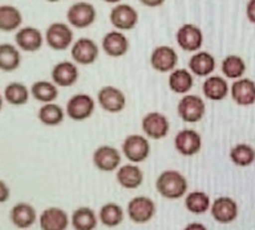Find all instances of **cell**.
I'll return each mask as SVG.
<instances>
[{
  "label": "cell",
  "mask_w": 255,
  "mask_h": 230,
  "mask_svg": "<svg viewBox=\"0 0 255 230\" xmlns=\"http://www.w3.org/2000/svg\"><path fill=\"white\" fill-rule=\"evenodd\" d=\"M179 62V56L172 47L159 46L153 49L150 55V66L153 70L161 74H170L176 69Z\"/></svg>",
  "instance_id": "16"
},
{
  "label": "cell",
  "mask_w": 255,
  "mask_h": 230,
  "mask_svg": "<svg viewBox=\"0 0 255 230\" xmlns=\"http://www.w3.org/2000/svg\"><path fill=\"white\" fill-rule=\"evenodd\" d=\"M141 130L144 136L148 137L149 140L158 141V140L168 136L170 120L165 114L159 113V111H150L142 117Z\"/></svg>",
  "instance_id": "8"
},
{
  "label": "cell",
  "mask_w": 255,
  "mask_h": 230,
  "mask_svg": "<svg viewBox=\"0 0 255 230\" xmlns=\"http://www.w3.org/2000/svg\"><path fill=\"white\" fill-rule=\"evenodd\" d=\"M26 230H27V229H26Z\"/></svg>",
  "instance_id": "44"
},
{
  "label": "cell",
  "mask_w": 255,
  "mask_h": 230,
  "mask_svg": "<svg viewBox=\"0 0 255 230\" xmlns=\"http://www.w3.org/2000/svg\"><path fill=\"white\" fill-rule=\"evenodd\" d=\"M3 104H4V96L0 94V111H1V109H3Z\"/></svg>",
  "instance_id": "42"
},
{
  "label": "cell",
  "mask_w": 255,
  "mask_h": 230,
  "mask_svg": "<svg viewBox=\"0 0 255 230\" xmlns=\"http://www.w3.org/2000/svg\"><path fill=\"white\" fill-rule=\"evenodd\" d=\"M174 146L181 156H194L202 149V136L193 128H183L175 135Z\"/></svg>",
  "instance_id": "11"
},
{
  "label": "cell",
  "mask_w": 255,
  "mask_h": 230,
  "mask_svg": "<svg viewBox=\"0 0 255 230\" xmlns=\"http://www.w3.org/2000/svg\"><path fill=\"white\" fill-rule=\"evenodd\" d=\"M230 96L239 106L248 107L255 104V81L250 78H240L231 84Z\"/></svg>",
  "instance_id": "18"
},
{
  "label": "cell",
  "mask_w": 255,
  "mask_h": 230,
  "mask_svg": "<svg viewBox=\"0 0 255 230\" xmlns=\"http://www.w3.org/2000/svg\"><path fill=\"white\" fill-rule=\"evenodd\" d=\"M210 214L217 223L227 225L239 217V204L231 197H218L211 203Z\"/></svg>",
  "instance_id": "15"
},
{
  "label": "cell",
  "mask_w": 255,
  "mask_h": 230,
  "mask_svg": "<svg viewBox=\"0 0 255 230\" xmlns=\"http://www.w3.org/2000/svg\"><path fill=\"white\" fill-rule=\"evenodd\" d=\"M94 165L101 172H114L121 167L122 154L112 145H100L92 154Z\"/></svg>",
  "instance_id": "14"
},
{
  "label": "cell",
  "mask_w": 255,
  "mask_h": 230,
  "mask_svg": "<svg viewBox=\"0 0 255 230\" xmlns=\"http://www.w3.org/2000/svg\"><path fill=\"white\" fill-rule=\"evenodd\" d=\"M246 17L249 22L255 25V0H249L246 4Z\"/></svg>",
  "instance_id": "38"
},
{
  "label": "cell",
  "mask_w": 255,
  "mask_h": 230,
  "mask_svg": "<svg viewBox=\"0 0 255 230\" xmlns=\"http://www.w3.org/2000/svg\"><path fill=\"white\" fill-rule=\"evenodd\" d=\"M9 217L13 225L22 230L31 228L38 219L35 208L26 202H19L14 204L9 212Z\"/></svg>",
  "instance_id": "26"
},
{
  "label": "cell",
  "mask_w": 255,
  "mask_h": 230,
  "mask_svg": "<svg viewBox=\"0 0 255 230\" xmlns=\"http://www.w3.org/2000/svg\"><path fill=\"white\" fill-rule=\"evenodd\" d=\"M231 85L224 77L210 75L202 83V94L210 101H222L230 94Z\"/></svg>",
  "instance_id": "24"
},
{
  "label": "cell",
  "mask_w": 255,
  "mask_h": 230,
  "mask_svg": "<svg viewBox=\"0 0 255 230\" xmlns=\"http://www.w3.org/2000/svg\"><path fill=\"white\" fill-rule=\"evenodd\" d=\"M70 224L74 230H95L99 225V215L91 207H78L71 214Z\"/></svg>",
  "instance_id": "27"
},
{
  "label": "cell",
  "mask_w": 255,
  "mask_h": 230,
  "mask_svg": "<svg viewBox=\"0 0 255 230\" xmlns=\"http://www.w3.org/2000/svg\"><path fill=\"white\" fill-rule=\"evenodd\" d=\"M178 115L184 123L194 124L202 120L206 114V104L198 94H184L178 102Z\"/></svg>",
  "instance_id": "3"
},
{
  "label": "cell",
  "mask_w": 255,
  "mask_h": 230,
  "mask_svg": "<svg viewBox=\"0 0 255 230\" xmlns=\"http://www.w3.org/2000/svg\"><path fill=\"white\" fill-rule=\"evenodd\" d=\"M103 1H105V3L108 4H114V5H116V4H120L122 0H103Z\"/></svg>",
  "instance_id": "41"
},
{
  "label": "cell",
  "mask_w": 255,
  "mask_h": 230,
  "mask_svg": "<svg viewBox=\"0 0 255 230\" xmlns=\"http://www.w3.org/2000/svg\"><path fill=\"white\" fill-rule=\"evenodd\" d=\"M22 61L18 47L10 43L0 44V70L4 73H12L19 68Z\"/></svg>",
  "instance_id": "28"
},
{
  "label": "cell",
  "mask_w": 255,
  "mask_h": 230,
  "mask_svg": "<svg viewBox=\"0 0 255 230\" xmlns=\"http://www.w3.org/2000/svg\"><path fill=\"white\" fill-rule=\"evenodd\" d=\"M48 3H58V1H61V0H47Z\"/></svg>",
  "instance_id": "43"
},
{
  "label": "cell",
  "mask_w": 255,
  "mask_h": 230,
  "mask_svg": "<svg viewBox=\"0 0 255 230\" xmlns=\"http://www.w3.org/2000/svg\"><path fill=\"white\" fill-rule=\"evenodd\" d=\"M4 100L12 106H23L30 100V89L23 83L12 81L4 88Z\"/></svg>",
  "instance_id": "34"
},
{
  "label": "cell",
  "mask_w": 255,
  "mask_h": 230,
  "mask_svg": "<svg viewBox=\"0 0 255 230\" xmlns=\"http://www.w3.org/2000/svg\"><path fill=\"white\" fill-rule=\"evenodd\" d=\"M65 118H66V111L56 102L43 104L38 110V119L43 126L57 127L64 122Z\"/></svg>",
  "instance_id": "30"
},
{
  "label": "cell",
  "mask_w": 255,
  "mask_h": 230,
  "mask_svg": "<svg viewBox=\"0 0 255 230\" xmlns=\"http://www.w3.org/2000/svg\"><path fill=\"white\" fill-rule=\"evenodd\" d=\"M9 197H10L9 186L5 184V181L0 180V203H5V202H8Z\"/></svg>",
  "instance_id": "37"
},
{
  "label": "cell",
  "mask_w": 255,
  "mask_h": 230,
  "mask_svg": "<svg viewBox=\"0 0 255 230\" xmlns=\"http://www.w3.org/2000/svg\"><path fill=\"white\" fill-rule=\"evenodd\" d=\"M38 220L42 230H66L70 225V216L60 207L45 208Z\"/></svg>",
  "instance_id": "21"
},
{
  "label": "cell",
  "mask_w": 255,
  "mask_h": 230,
  "mask_svg": "<svg viewBox=\"0 0 255 230\" xmlns=\"http://www.w3.org/2000/svg\"><path fill=\"white\" fill-rule=\"evenodd\" d=\"M97 12L94 4L88 1H77L71 4L66 12V20L70 26L83 30L92 26L96 21Z\"/></svg>",
  "instance_id": "6"
},
{
  "label": "cell",
  "mask_w": 255,
  "mask_h": 230,
  "mask_svg": "<svg viewBox=\"0 0 255 230\" xmlns=\"http://www.w3.org/2000/svg\"><path fill=\"white\" fill-rule=\"evenodd\" d=\"M230 159L237 167H250L255 162V149L249 144H237L230 150Z\"/></svg>",
  "instance_id": "36"
},
{
  "label": "cell",
  "mask_w": 255,
  "mask_h": 230,
  "mask_svg": "<svg viewBox=\"0 0 255 230\" xmlns=\"http://www.w3.org/2000/svg\"><path fill=\"white\" fill-rule=\"evenodd\" d=\"M183 230H207V228L202 223L194 221V223H189L188 225H185V228Z\"/></svg>",
  "instance_id": "40"
},
{
  "label": "cell",
  "mask_w": 255,
  "mask_h": 230,
  "mask_svg": "<svg viewBox=\"0 0 255 230\" xmlns=\"http://www.w3.org/2000/svg\"><path fill=\"white\" fill-rule=\"evenodd\" d=\"M123 220H125V211L118 203L109 202V203L101 206L100 211H99V221L104 227L109 228V229L117 228L123 223Z\"/></svg>",
  "instance_id": "32"
},
{
  "label": "cell",
  "mask_w": 255,
  "mask_h": 230,
  "mask_svg": "<svg viewBox=\"0 0 255 230\" xmlns=\"http://www.w3.org/2000/svg\"><path fill=\"white\" fill-rule=\"evenodd\" d=\"M97 104L107 113L118 114L125 110L126 107V94L118 87L104 85L100 88V91L97 92Z\"/></svg>",
  "instance_id": "9"
},
{
  "label": "cell",
  "mask_w": 255,
  "mask_h": 230,
  "mask_svg": "<svg viewBox=\"0 0 255 230\" xmlns=\"http://www.w3.org/2000/svg\"><path fill=\"white\" fill-rule=\"evenodd\" d=\"M139 1L148 8H158L165 3L166 0H139Z\"/></svg>",
  "instance_id": "39"
},
{
  "label": "cell",
  "mask_w": 255,
  "mask_h": 230,
  "mask_svg": "<svg viewBox=\"0 0 255 230\" xmlns=\"http://www.w3.org/2000/svg\"><path fill=\"white\" fill-rule=\"evenodd\" d=\"M117 182L127 190L140 188L144 182V172L135 163H127L117 169Z\"/></svg>",
  "instance_id": "23"
},
{
  "label": "cell",
  "mask_w": 255,
  "mask_h": 230,
  "mask_svg": "<svg viewBox=\"0 0 255 230\" xmlns=\"http://www.w3.org/2000/svg\"><path fill=\"white\" fill-rule=\"evenodd\" d=\"M100 49L97 43L91 38H79L73 43L70 48V55L73 62L77 65L87 66L92 65L99 59Z\"/></svg>",
  "instance_id": "13"
},
{
  "label": "cell",
  "mask_w": 255,
  "mask_h": 230,
  "mask_svg": "<svg viewBox=\"0 0 255 230\" xmlns=\"http://www.w3.org/2000/svg\"><path fill=\"white\" fill-rule=\"evenodd\" d=\"M14 42L18 49L23 52L34 53L42 48L45 40L40 30L32 26H26L17 30Z\"/></svg>",
  "instance_id": "19"
},
{
  "label": "cell",
  "mask_w": 255,
  "mask_h": 230,
  "mask_svg": "<svg viewBox=\"0 0 255 230\" xmlns=\"http://www.w3.org/2000/svg\"><path fill=\"white\" fill-rule=\"evenodd\" d=\"M127 216L135 224H146L152 220L157 211L154 201L146 195H137L127 203Z\"/></svg>",
  "instance_id": "7"
},
{
  "label": "cell",
  "mask_w": 255,
  "mask_h": 230,
  "mask_svg": "<svg viewBox=\"0 0 255 230\" xmlns=\"http://www.w3.org/2000/svg\"><path fill=\"white\" fill-rule=\"evenodd\" d=\"M96 110V101L87 93L73 94L66 102V117L74 122H83L90 119Z\"/></svg>",
  "instance_id": "4"
},
{
  "label": "cell",
  "mask_w": 255,
  "mask_h": 230,
  "mask_svg": "<svg viewBox=\"0 0 255 230\" xmlns=\"http://www.w3.org/2000/svg\"><path fill=\"white\" fill-rule=\"evenodd\" d=\"M210 195L202 190H193L184 197V206L188 212L193 215L206 214L211 207Z\"/></svg>",
  "instance_id": "31"
},
{
  "label": "cell",
  "mask_w": 255,
  "mask_h": 230,
  "mask_svg": "<svg viewBox=\"0 0 255 230\" xmlns=\"http://www.w3.org/2000/svg\"><path fill=\"white\" fill-rule=\"evenodd\" d=\"M152 148L149 139L144 135L139 133H132L128 135L122 143V154L126 156V159L129 163H139L145 162L146 159L150 155Z\"/></svg>",
  "instance_id": "2"
},
{
  "label": "cell",
  "mask_w": 255,
  "mask_h": 230,
  "mask_svg": "<svg viewBox=\"0 0 255 230\" xmlns=\"http://www.w3.org/2000/svg\"><path fill=\"white\" fill-rule=\"evenodd\" d=\"M52 81L57 87L69 88L79 80V70L75 62L71 61H61L56 64L52 68L51 72Z\"/></svg>",
  "instance_id": "20"
},
{
  "label": "cell",
  "mask_w": 255,
  "mask_h": 230,
  "mask_svg": "<svg viewBox=\"0 0 255 230\" xmlns=\"http://www.w3.org/2000/svg\"><path fill=\"white\" fill-rule=\"evenodd\" d=\"M101 48H103L104 53L109 57L120 59V57L126 56L129 51V40L125 33L120 30H113L103 36Z\"/></svg>",
  "instance_id": "17"
},
{
  "label": "cell",
  "mask_w": 255,
  "mask_h": 230,
  "mask_svg": "<svg viewBox=\"0 0 255 230\" xmlns=\"http://www.w3.org/2000/svg\"><path fill=\"white\" fill-rule=\"evenodd\" d=\"M176 43L181 48V51L188 53H196L202 48L204 33L197 25L184 23L176 31Z\"/></svg>",
  "instance_id": "12"
},
{
  "label": "cell",
  "mask_w": 255,
  "mask_h": 230,
  "mask_svg": "<svg viewBox=\"0 0 255 230\" xmlns=\"http://www.w3.org/2000/svg\"><path fill=\"white\" fill-rule=\"evenodd\" d=\"M44 40L53 51H66L74 43V33L70 25L65 22H52L45 30Z\"/></svg>",
  "instance_id": "5"
},
{
  "label": "cell",
  "mask_w": 255,
  "mask_h": 230,
  "mask_svg": "<svg viewBox=\"0 0 255 230\" xmlns=\"http://www.w3.org/2000/svg\"><path fill=\"white\" fill-rule=\"evenodd\" d=\"M222 74L226 79L237 80L244 78L246 73V62L245 60L239 55H228L222 61Z\"/></svg>",
  "instance_id": "35"
},
{
  "label": "cell",
  "mask_w": 255,
  "mask_h": 230,
  "mask_svg": "<svg viewBox=\"0 0 255 230\" xmlns=\"http://www.w3.org/2000/svg\"><path fill=\"white\" fill-rule=\"evenodd\" d=\"M110 23L116 30L120 31H129L135 29L139 23V12L129 4H116L109 14Z\"/></svg>",
  "instance_id": "10"
},
{
  "label": "cell",
  "mask_w": 255,
  "mask_h": 230,
  "mask_svg": "<svg viewBox=\"0 0 255 230\" xmlns=\"http://www.w3.org/2000/svg\"><path fill=\"white\" fill-rule=\"evenodd\" d=\"M155 189L162 198L168 201H178L185 197L188 191V180L181 172L166 169L155 180Z\"/></svg>",
  "instance_id": "1"
},
{
  "label": "cell",
  "mask_w": 255,
  "mask_h": 230,
  "mask_svg": "<svg viewBox=\"0 0 255 230\" xmlns=\"http://www.w3.org/2000/svg\"><path fill=\"white\" fill-rule=\"evenodd\" d=\"M30 93L34 100L42 104H51L55 102L58 97V87L53 81L38 80L32 83L30 88Z\"/></svg>",
  "instance_id": "33"
},
{
  "label": "cell",
  "mask_w": 255,
  "mask_h": 230,
  "mask_svg": "<svg viewBox=\"0 0 255 230\" xmlns=\"http://www.w3.org/2000/svg\"><path fill=\"white\" fill-rule=\"evenodd\" d=\"M189 72L198 78H207L213 75L217 69V60L211 53L206 51H198L191 56L188 61Z\"/></svg>",
  "instance_id": "22"
},
{
  "label": "cell",
  "mask_w": 255,
  "mask_h": 230,
  "mask_svg": "<svg viewBox=\"0 0 255 230\" xmlns=\"http://www.w3.org/2000/svg\"><path fill=\"white\" fill-rule=\"evenodd\" d=\"M168 88L175 94L184 96L192 91L194 85V75L189 72V69H175L168 74Z\"/></svg>",
  "instance_id": "25"
},
{
  "label": "cell",
  "mask_w": 255,
  "mask_h": 230,
  "mask_svg": "<svg viewBox=\"0 0 255 230\" xmlns=\"http://www.w3.org/2000/svg\"><path fill=\"white\" fill-rule=\"evenodd\" d=\"M22 21V13L19 12L18 8L9 4L0 5V31L12 33L19 30Z\"/></svg>",
  "instance_id": "29"
}]
</instances>
